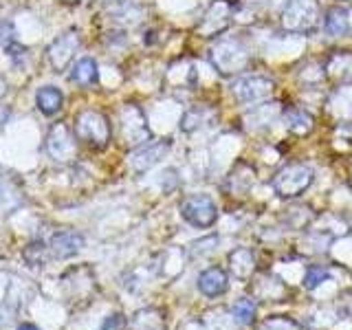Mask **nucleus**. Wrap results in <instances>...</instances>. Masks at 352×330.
<instances>
[{
    "mask_svg": "<svg viewBox=\"0 0 352 330\" xmlns=\"http://www.w3.org/2000/svg\"><path fill=\"white\" fill-rule=\"evenodd\" d=\"M73 135L75 139L86 143L88 148L102 150L110 141V121L104 113H99V110H82V113L75 117Z\"/></svg>",
    "mask_w": 352,
    "mask_h": 330,
    "instance_id": "obj_1",
    "label": "nucleus"
},
{
    "mask_svg": "<svg viewBox=\"0 0 352 330\" xmlns=\"http://www.w3.org/2000/svg\"><path fill=\"white\" fill-rule=\"evenodd\" d=\"M313 183V170L304 163H291L282 168L271 181L273 190L282 198H295L304 194Z\"/></svg>",
    "mask_w": 352,
    "mask_h": 330,
    "instance_id": "obj_2",
    "label": "nucleus"
},
{
    "mask_svg": "<svg viewBox=\"0 0 352 330\" xmlns=\"http://www.w3.org/2000/svg\"><path fill=\"white\" fill-rule=\"evenodd\" d=\"M181 216L192 227L207 229L216 223L218 209H216V203L207 194H192L181 203Z\"/></svg>",
    "mask_w": 352,
    "mask_h": 330,
    "instance_id": "obj_3",
    "label": "nucleus"
},
{
    "mask_svg": "<svg viewBox=\"0 0 352 330\" xmlns=\"http://www.w3.org/2000/svg\"><path fill=\"white\" fill-rule=\"evenodd\" d=\"M319 7L317 0H291L284 11V25L291 31H311L317 25Z\"/></svg>",
    "mask_w": 352,
    "mask_h": 330,
    "instance_id": "obj_4",
    "label": "nucleus"
},
{
    "mask_svg": "<svg viewBox=\"0 0 352 330\" xmlns=\"http://www.w3.org/2000/svg\"><path fill=\"white\" fill-rule=\"evenodd\" d=\"M80 33L77 31H69L64 33V36H60L58 40H55L51 47H49V60H51V66L58 73H62L66 66H69L75 58L77 49H80Z\"/></svg>",
    "mask_w": 352,
    "mask_h": 330,
    "instance_id": "obj_5",
    "label": "nucleus"
},
{
    "mask_svg": "<svg viewBox=\"0 0 352 330\" xmlns=\"http://www.w3.org/2000/svg\"><path fill=\"white\" fill-rule=\"evenodd\" d=\"M47 150L55 161H71L75 157V135L69 126H53L47 137Z\"/></svg>",
    "mask_w": 352,
    "mask_h": 330,
    "instance_id": "obj_6",
    "label": "nucleus"
},
{
    "mask_svg": "<svg viewBox=\"0 0 352 330\" xmlns=\"http://www.w3.org/2000/svg\"><path fill=\"white\" fill-rule=\"evenodd\" d=\"M273 91V82L267 80V77H242L234 84V95L238 102H258V99H264L267 95H271Z\"/></svg>",
    "mask_w": 352,
    "mask_h": 330,
    "instance_id": "obj_7",
    "label": "nucleus"
},
{
    "mask_svg": "<svg viewBox=\"0 0 352 330\" xmlns=\"http://www.w3.org/2000/svg\"><path fill=\"white\" fill-rule=\"evenodd\" d=\"M84 249V236L77 234V231H58V234H53L51 242H49V251L53 258L58 260H66L75 256V253H80Z\"/></svg>",
    "mask_w": 352,
    "mask_h": 330,
    "instance_id": "obj_8",
    "label": "nucleus"
},
{
    "mask_svg": "<svg viewBox=\"0 0 352 330\" xmlns=\"http://www.w3.org/2000/svg\"><path fill=\"white\" fill-rule=\"evenodd\" d=\"M229 289V278L220 267H209L198 275V291L207 297H218Z\"/></svg>",
    "mask_w": 352,
    "mask_h": 330,
    "instance_id": "obj_9",
    "label": "nucleus"
},
{
    "mask_svg": "<svg viewBox=\"0 0 352 330\" xmlns=\"http://www.w3.org/2000/svg\"><path fill=\"white\" fill-rule=\"evenodd\" d=\"M170 150V141H157V143H146L143 148H139L132 154V168L137 172L150 170L154 163H159L163 159V154Z\"/></svg>",
    "mask_w": 352,
    "mask_h": 330,
    "instance_id": "obj_10",
    "label": "nucleus"
},
{
    "mask_svg": "<svg viewBox=\"0 0 352 330\" xmlns=\"http://www.w3.org/2000/svg\"><path fill=\"white\" fill-rule=\"evenodd\" d=\"M36 106L42 115H47V117H53V115H58L62 106H64V95L60 88H55V86H42L40 91L36 93Z\"/></svg>",
    "mask_w": 352,
    "mask_h": 330,
    "instance_id": "obj_11",
    "label": "nucleus"
},
{
    "mask_svg": "<svg viewBox=\"0 0 352 330\" xmlns=\"http://www.w3.org/2000/svg\"><path fill=\"white\" fill-rule=\"evenodd\" d=\"M71 82L77 86L88 88L95 86L99 82V71H97V62L93 58H82L71 66Z\"/></svg>",
    "mask_w": 352,
    "mask_h": 330,
    "instance_id": "obj_12",
    "label": "nucleus"
},
{
    "mask_svg": "<svg viewBox=\"0 0 352 330\" xmlns=\"http://www.w3.org/2000/svg\"><path fill=\"white\" fill-rule=\"evenodd\" d=\"M350 25H352V20H350L348 9H344V7L328 9V14H326V33L328 36H333V38L346 36V33L350 31Z\"/></svg>",
    "mask_w": 352,
    "mask_h": 330,
    "instance_id": "obj_13",
    "label": "nucleus"
},
{
    "mask_svg": "<svg viewBox=\"0 0 352 330\" xmlns=\"http://www.w3.org/2000/svg\"><path fill=\"white\" fill-rule=\"evenodd\" d=\"M229 264H231V271H234V275L240 280H247L249 275L256 271V264H253V253L249 249H236L229 256Z\"/></svg>",
    "mask_w": 352,
    "mask_h": 330,
    "instance_id": "obj_14",
    "label": "nucleus"
},
{
    "mask_svg": "<svg viewBox=\"0 0 352 330\" xmlns=\"http://www.w3.org/2000/svg\"><path fill=\"white\" fill-rule=\"evenodd\" d=\"M256 302L249 300V297H240V300L231 306V315L234 319L240 324V326H249L253 324V319H256Z\"/></svg>",
    "mask_w": 352,
    "mask_h": 330,
    "instance_id": "obj_15",
    "label": "nucleus"
},
{
    "mask_svg": "<svg viewBox=\"0 0 352 330\" xmlns=\"http://www.w3.org/2000/svg\"><path fill=\"white\" fill-rule=\"evenodd\" d=\"M286 121H289V128L293 132H306V130H311V126H313V119L308 117L304 110H297V108H293V110L286 113Z\"/></svg>",
    "mask_w": 352,
    "mask_h": 330,
    "instance_id": "obj_16",
    "label": "nucleus"
},
{
    "mask_svg": "<svg viewBox=\"0 0 352 330\" xmlns=\"http://www.w3.org/2000/svg\"><path fill=\"white\" fill-rule=\"evenodd\" d=\"M47 249L49 247H44L42 242H31V245L25 249V260L31 264V267H42L44 262H47Z\"/></svg>",
    "mask_w": 352,
    "mask_h": 330,
    "instance_id": "obj_17",
    "label": "nucleus"
},
{
    "mask_svg": "<svg viewBox=\"0 0 352 330\" xmlns=\"http://www.w3.org/2000/svg\"><path fill=\"white\" fill-rule=\"evenodd\" d=\"M330 278V273L326 267H311L306 271V278H304V286L306 289H317L319 284L326 282Z\"/></svg>",
    "mask_w": 352,
    "mask_h": 330,
    "instance_id": "obj_18",
    "label": "nucleus"
},
{
    "mask_svg": "<svg viewBox=\"0 0 352 330\" xmlns=\"http://www.w3.org/2000/svg\"><path fill=\"white\" fill-rule=\"evenodd\" d=\"M260 330H300V326L284 317H269L267 322H262Z\"/></svg>",
    "mask_w": 352,
    "mask_h": 330,
    "instance_id": "obj_19",
    "label": "nucleus"
},
{
    "mask_svg": "<svg viewBox=\"0 0 352 330\" xmlns=\"http://www.w3.org/2000/svg\"><path fill=\"white\" fill-rule=\"evenodd\" d=\"M128 322H126V317L121 315V313H115V315H110L104 319V324L99 330H126Z\"/></svg>",
    "mask_w": 352,
    "mask_h": 330,
    "instance_id": "obj_20",
    "label": "nucleus"
},
{
    "mask_svg": "<svg viewBox=\"0 0 352 330\" xmlns=\"http://www.w3.org/2000/svg\"><path fill=\"white\" fill-rule=\"evenodd\" d=\"M16 36V31H14V25H11V22H0V44H3V47L7 49V47H11V44H14V38Z\"/></svg>",
    "mask_w": 352,
    "mask_h": 330,
    "instance_id": "obj_21",
    "label": "nucleus"
},
{
    "mask_svg": "<svg viewBox=\"0 0 352 330\" xmlns=\"http://www.w3.org/2000/svg\"><path fill=\"white\" fill-rule=\"evenodd\" d=\"M18 330H40V328L36 324H20Z\"/></svg>",
    "mask_w": 352,
    "mask_h": 330,
    "instance_id": "obj_22",
    "label": "nucleus"
},
{
    "mask_svg": "<svg viewBox=\"0 0 352 330\" xmlns=\"http://www.w3.org/2000/svg\"><path fill=\"white\" fill-rule=\"evenodd\" d=\"M3 95H5V84L0 82V99H3Z\"/></svg>",
    "mask_w": 352,
    "mask_h": 330,
    "instance_id": "obj_23",
    "label": "nucleus"
}]
</instances>
